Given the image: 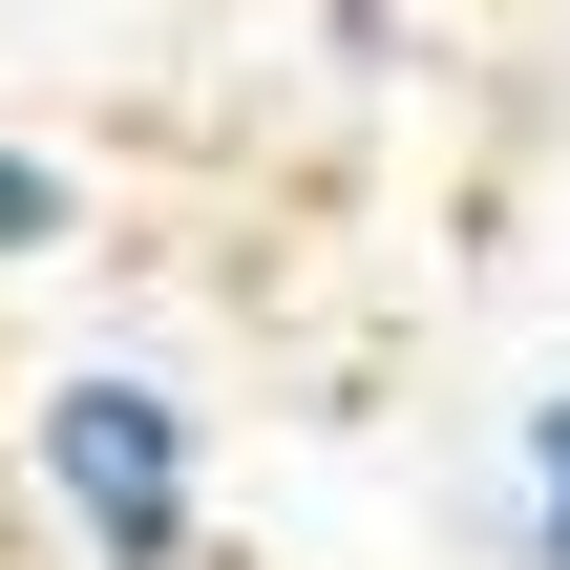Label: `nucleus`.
<instances>
[{
	"label": "nucleus",
	"mask_w": 570,
	"mask_h": 570,
	"mask_svg": "<svg viewBox=\"0 0 570 570\" xmlns=\"http://www.w3.org/2000/svg\"><path fill=\"white\" fill-rule=\"evenodd\" d=\"M85 233V148H42V127H0V275H42Z\"/></svg>",
	"instance_id": "2"
},
{
	"label": "nucleus",
	"mask_w": 570,
	"mask_h": 570,
	"mask_svg": "<svg viewBox=\"0 0 570 570\" xmlns=\"http://www.w3.org/2000/svg\"><path fill=\"white\" fill-rule=\"evenodd\" d=\"M508 550H529V570H570V381L508 423Z\"/></svg>",
	"instance_id": "3"
},
{
	"label": "nucleus",
	"mask_w": 570,
	"mask_h": 570,
	"mask_svg": "<svg viewBox=\"0 0 570 570\" xmlns=\"http://www.w3.org/2000/svg\"><path fill=\"white\" fill-rule=\"evenodd\" d=\"M21 508L63 529V570H190L212 550V423L148 360H63L21 402Z\"/></svg>",
	"instance_id": "1"
}]
</instances>
